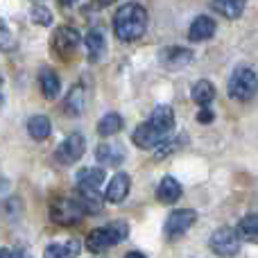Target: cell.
I'll list each match as a JSON object with an SVG mask.
<instances>
[{
	"label": "cell",
	"mask_w": 258,
	"mask_h": 258,
	"mask_svg": "<svg viewBox=\"0 0 258 258\" xmlns=\"http://www.w3.org/2000/svg\"><path fill=\"white\" fill-rule=\"evenodd\" d=\"M129 236V227L127 222H111L107 227H98L86 236V249L100 254V251L109 249V247L118 245Z\"/></svg>",
	"instance_id": "obj_2"
},
{
	"label": "cell",
	"mask_w": 258,
	"mask_h": 258,
	"mask_svg": "<svg viewBox=\"0 0 258 258\" xmlns=\"http://www.w3.org/2000/svg\"><path fill=\"white\" fill-rule=\"evenodd\" d=\"M129 186H132V181H129L127 172L113 174V179L109 181V186H107V192H104L107 202H111V204H120V202H125L127 195H129Z\"/></svg>",
	"instance_id": "obj_10"
},
{
	"label": "cell",
	"mask_w": 258,
	"mask_h": 258,
	"mask_svg": "<svg viewBox=\"0 0 258 258\" xmlns=\"http://www.w3.org/2000/svg\"><path fill=\"white\" fill-rule=\"evenodd\" d=\"M50 218L61 227H71V224H77L84 218V209H82V204H77L73 200H57L50 209Z\"/></svg>",
	"instance_id": "obj_6"
},
{
	"label": "cell",
	"mask_w": 258,
	"mask_h": 258,
	"mask_svg": "<svg viewBox=\"0 0 258 258\" xmlns=\"http://www.w3.org/2000/svg\"><path fill=\"white\" fill-rule=\"evenodd\" d=\"M165 136H168V134L159 132V129L147 120V122H143V125H138L134 129L132 141H134V145H138L141 150H152V147H159L161 143L165 141Z\"/></svg>",
	"instance_id": "obj_8"
},
{
	"label": "cell",
	"mask_w": 258,
	"mask_h": 258,
	"mask_svg": "<svg viewBox=\"0 0 258 258\" xmlns=\"http://www.w3.org/2000/svg\"><path fill=\"white\" fill-rule=\"evenodd\" d=\"M0 84H3V77H0Z\"/></svg>",
	"instance_id": "obj_33"
},
{
	"label": "cell",
	"mask_w": 258,
	"mask_h": 258,
	"mask_svg": "<svg viewBox=\"0 0 258 258\" xmlns=\"http://www.w3.org/2000/svg\"><path fill=\"white\" fill-rule=\"evenodd\" d=\"M0 258H12V251H9V249H0Z\"/></svg>",
	"instance_id": "obj_31"
},
{
	"label": "cell",
	"mask_w": 258,
	"mask_h": 258,
	"mask_svg": "<svg viewBox=\"0 0 258 258\" xmlns=\"http://www.w3.org/2000/svg\"><path fill=\"white\" fill-rule=\"evenodd\" d=\"M14 48V39H12V32L7 30L3 21H0V50H12Z\"/></svg>",
	"instance_id": "obj_26"
},
{
	"label": "cell",
	"mask_w": 258,
	"mask_h": 258,
	"mask_svg": "<svg viewBox=\"0 0 258 258\" xmlns=\"http://www.w3.org/2000/svg\"><path fill=\"white\" fill-rule=\"evenodd\" d=\"M59 3H61L63 7H73V5H77L80 0H59Z\"/></svg>",
	"instance_id": "obj_30"
},
{
	"label": "cell",
	"mask_w": 258,
	"mask_h": 258,
	"mask_svg": "<svg viewBox=\"0 0 258 258\" xmlns=\"http://www.w3.org/2000/svg\"><path fill=\"white\" fill-rule=\"evenodd\" d=\"M80 43H82V36L73 27H59L54 32V52L59 57H63V59L73 57V52L80 48Z\"/></svg>",
	"instance_id": "obj_9"
},
{
	"label": "cell",
	"mask_w": 258,
	"mask_h": 258,
	"mask_svg": "<svg viewBox=\"0 0 258 258\" xmlns=\"http://www.w3.org/2000/svg\"><path fill=\"white\" fill-rule=\"evenodd\" d=\"M209 245H211V249H213V254H218L220 258H231L240 251V236H238L236 229L220 227L218 231L211 236Z\"/></svg>",
	"instance_id": "obj_4"
},
{
	"label": "cell",
	"mask_w": 258,
	"mask_h": 258,
	"mask_svg": "<svg viewBox=\"0 0 258 258\" xmlns=\"http://www.w3.org/2000/svg\"><path fill=\"white\" fill-rule=\"evenodd\" d=\"M32 21L36 23V25H50L52 23V12H50L48 7H43V5H36L34 9H32Z\"/></svg>",
	"instance_id": "obj_25"
},
{
	"label": "cell",
	"mask_w": 258,
	"mask_h": 258,
	"mask_svg": "<svg viewBox=\"0 0 258 258\" xmlns=\"http://www.w3.org/2000/svg\"><path fill=\"white\" fill-rule=\"evenodd\" d=\"M190 59H192V52L186 48H168L163 52V63H165V68H170V71L183 68Z\"/></svg>",
	"instance_id": "obj_17"
},
{
	"label": "cell",
	"mask_w": 258,
	"mask_h": 258,
	"mask_svg": "<svg viewBox=\"0 0 258 258\" xmlns=\"http://www.w3.org/2000/svg\"><path fill=\"white\" fill-rule=\"evenodd\" d=\"M122 127H125V120H122L120 113H107V116H102V120L98 122V134L107 138V136L118 134Z\"/></svg>",
	"instance_id": "obj_24"
},
{
	"label": "cell",
	"mask_w": 258,
	"mask_h": 258,
	"mask_svg": "<svg viewBox=\"0 0 258 258\" xmlns=\"http://www.w3.org/2000/svg\"><path fill=\"white\" fill-rule=\"evenodd\" d=\"M0 104H3V95H0Z\"/></svg>",
	"instance_id": "obj_32"
},
{
	"label": "cell",
	"mask_w": 258,
	"mask_h": 258,
	"mask_svg": "<svg viewBox=\"0 0 258 258\" xmlns=\"http://www.w3.org/2000/svg\"><path fill=\"white\" fill-rule=\"evenodd\" d=\"M63 109H66L68 116H80L84 111V89L80 84L73 86L66 95V102H63Z\"/></svg>",
	"instance_id": "obj_21"
},
{
	"label": "cell",
	"mask_w": 258,
	"mask_h": 258,
	"mask_svg": "<svg viewBox=\"0 0 258 258\" xmlns=\"http://www.w3.org/2000/svg\"><path fill=\"white\" fill-rule=\"evenodd\" d=\"M229 95L233 100H249L258 93V75L251 68L240 66L233 71V75L229 77V86H227Z\"/></svg>",
	"instance_id": "obj_3"
},
{
	"label": "cell",
	"mask_w": 258,
	"mask_h": 258,
	"mask_svg": "<svg viewBox=\"0 0 258 258\" xmlns=\"http://www.w3.org/2000/svg\"><path fill=\"white\" fill-rule=\"evenodd\" d=\"M150 122L159 129V132L170 134L174 129V111H172V107H168V104L156 107L154 111H152V116H150Z\"/></svg>",
	"instance_id": "obj_14"
},
{
	"label": "cell",
	"mask_w": 258,
	"mask_h": 258,
	"mask_svg": "<svg viewBox=\"0 0 258 258\" xmlns=\"http://www.w3.org/2000/svg\"><path fill=\"white\" fill-rule=\"evenodd\" d=\"M98 161L102 165H118L125 161V154H122V147L118 145H111V143H102V145L98 147Z\"/></svg>",
	"instance_id": "obj_18"
},
{
	"label": "cell",
	"mask_w": 258,
	"mask_h": 258,
	"mask_svg": "<svg viewBox=\"0 0 258 258\" xmlns=\"http://www.w3.org/2000/svg\"><path fill=\"white\" fill-rule=\"evenodd\" d=\"M27 132H30V136L34 141H45L50 136V132H52V125H50V120L45 116H32L27 120Z\"/></svg>",
	"instance_id": "obj_23"
},
{
	"label": "cell",
	"mask_w": 258,
	"mask_h": 258,
	"mask_svg": "<svg viewBox=\"0 0 258 258\" xmlns=\"http://www.w3.org/2000/svg\"><path fill=\"white\" fill-rule=\"evenodd\" d=\"M190 95H192V100H195L200 107H209V104L213 102V98H215V86L211 84L209 80H200L195 86H192Z\"/></svg>",
	"instance_id": "obj_20"
},
{
	"label": "cell",
	"mask_w": 258,
	"mask_h": 258,
	"mask_svg": "<svg viewBox=\"0 0 258 258\" xmlns=\"http://www.w3.org/2000/svg\"><path fill=\"white\" fill-rule=\"evenodd\" d=\"M80 240H63V242H52L45 247L43 258H77L80 254Z\"/></svg>",
	"instance_id": "obj_12"
},
{
	"label": "cell",
	"mask_w": 258,
	"mask_h": 258,
	"mask_svg": "<svg viewBox=\"0 0 258 258\" xmlns=\"http://www.w3.org/2000/svg\"><path fill=\"white\" fill-rule=\"evenodd\" d=\"M84 45H86V52H89V59L91 61H100L104 54V34L100 30H91L84 39Z\"/></svg>",
	"instance_id": "obj_16"
},
{
	"label": "cell",
	"mask_w": 258,
	"mask_h": 258,
	"mask_svg": "<svg viewBox=\"0 0 258 258\" xmlns=\"http://www.w3.org/2000/svg\"><path fill=\"white\" fill-rule=\"evenodd\" d=\"M197 222V213L190 209H179L174 213H170V218L165 220V236L168 238H181L192 224Z\"/></svg>",
	"instance_id": "obj_7"
},
{
	"label": "cell",
	"mask_w": 258,
	"mask_h": 258,
	"mask_svg": "<svg viewBox=\"0 0 258 258\" xmlns=\"http://www.w3.org/2000/svg\"><path fill=\"white\" fill-rule=\"evenodd\" d=\"M238 236L240 240H247V242H254L258 245V215H247L238 222Z\"/></svg>",
	"instance_id": "obj_22"
},
{
	"label": "cell",
	"mask_w": 258,
	"mask_h": 258,
	"mask_svg": "<svg viewBox=\"0 0 258 258\" xmlns=\"http://www.w3.org/2000/svg\"><path fill=\"white\" fill-rule=\"evenodd\" d=\"M213 111H211L209 107H202L200 109V113H197V120L202 122V125H209V122H213Z\"/></svg>",
	"instance_id": "obj_27"
},
{
	"label": "cell",
	"mask_w": 258,
	"mask_h": 258,
	"mask_svg": "<svg viewBox=\"0 0 258 258\" xmlns=\"http://www.w3.org/2000/svg\"><path fill=\"white\" fill-rule=\"evenodd\" d=\"M181 195H183L181 183H179L174 177H163L161 179L159 188H156V197H159L163 204H174Z\"/></svg>",
	"instance_id": "obj_13"
},
{
	"label": "cell",
	"mask_w": 258,
	"mask_h": 258,
	"mask_svg": "<svg viewBox=\"0 0 258 258\" xmlns=\"http://www.w3.org/2000/svg\"><path fill=\"white\" fill-rule=\"evenodd\" d=\"M84 150H86V138L75 132L59 143V147L54 150V159L61 165H73L84 156Z\"/></svg>",
	"instance_id": "obj_5"
},
{
	"label": "cell",
	"mask_w": 258,
	"mask_h": 258,
	"mask_svg": "<svg viewBox=\"0 0 258 258\" xmlns=\"http://www.w3.org/2000/svg\"><path fill=\"white\" fill-rule=\"evenodd\" d=\"M147 30V12L143 5L127 3L120 5L113 14V32L120 41H138Z\"/></svg>",
	"instance_id": "obj_1"
},
{
	"label": "cell",
	"mask_w": 258,
	"mask_h": 258,
	"mask_svg": "<svg viewBox=\"0 0 258 258\" xmlns=\"http://www.w3.org/2000/svg\"><path fill=\"white\" fill-rule=\"evenodd\" d=\"M12 258H32V256L25 249H16V251H12Z\"/></svg>",
	"instance_id": "obj_28"
},
{
	"label": "cell",
	"mask_w": 258,
	"mask_h": 258,
	"mask_svg": "<svg viewBox=\"0 0 258 258\" xmlns=\"http://www.w3.org/2000/svg\"><path fill=\"white\" fill-rule=\"evenodd\" d=\"M215 34V21L209 16H197L188 27V41L190 43H200Z\"/></svg>",
	"instance_id": "obj_11"
},
{
	"label": "cell",
	"mask_w": 258,
	"mask_h": 258,
	"mask_svg": "<svg viewBox=\"0 0 258 258\" xmlns=\"http://www.w3.org/2000/svg\"><path fill=\"white\" fill-rule=\"evenodd\" d=\"M245 7H247V0H213V9L220 16L229 18V21L240 18Z\"/></svg>",
	"instance_id": "obj_15"
},
{
	"label": "cell",
	"mask_w": 258,
	"mask_h": 258,
	"mask_svg": "<svg viewBox=\"0 0 258 258\" xmlns=\"http://www.w3.org/2000/svg\"><path fill=\"white\" fill-rule=\"evenodd\" d=\"M125 258H147V256H145V254H141V251H129Z\"/></svg>",
	"instance_id": "obj_29"
},
{
	"label": "cell",
	"mask_w": 258,
	"mask_h": 258,
	"mask_svg": "<svg viewBox=\"0 0 258 258\" xmlns=\"http://www.w3.org/2000/svg\"><path fill=\"white\" fill-rule=\"evenodd\" d=\"M39 86H41V93H43L48 100H52V98H57V95H59L61 82H59V77H57V73H54V71H41Z\"/></svg>",
	"instance_id": "obj_19"
}]
</instances>
